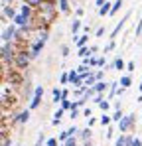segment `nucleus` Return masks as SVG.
<instances>
[{
  "label": "nucleus",
  "mask_w": 142,
  "mask_h": 146,
  "mask_svg": "<svg viewBox=\"0 0 142 146\" xmlns=\"http://www.w3.org/2000/svg\"><path fill=\"white\" fill-rule=\"evenodd\" d=\"M57 12H59L57 2H53V0H46V2H44L40 8H36L34 20H36V24L40 26V28H47L51 22H55Z\"/></svg>",
  "instance_id": "obj_1"
},
{
  "label": "nucleus",
  "mask_w": 142,
  "mask_h": 146,
  "mask_svg": "<svg viewBox=\"0 0 142 146\" xmlns=\"http://www.w3.org/2000/svg\"><path fill=\"white\" fill-rule=\"evenodd\" d=\"M16 51H18V44H16V42H2L0 57H2V65H4V69H6L8 65H14Z\"/></svg>",
  "instance_id": "obj_2"
},
{
  "label": "nucleus",
  "mask_w": 142,
  "mask_h": 146,
  "mask_svg": "<svg viewBox=\"0 0 142 146\" xmlns=\"http://www.w3.org/2000/svg\"><path fill=\"white\" fill-rule=\"evenodd\" d=\"M30 61H32V53H30V49L18 48V51H16V57H14V67H18L20 71H24V69H28Z\"/></svg>",
  "instance_id": "obj_3"
},
{
  "label": "nucleus",
  "mask_w": 142,
  "mask_h": 146,
  "mask_svg": "<svg viewBox=\"0 0 142 146\" xmlns=\"http://www.w3.org/2000/svg\"><path fill=\"white\" fill-rule=\"evenodd\" d=\"M134 124H136V115H134V113H130V115H124V117L117 122V128H118V132L128 134V132L134 128Z\"/></svg>",
  "instance_id": "obj_4"
},
{
  "label": "nucleus",
  "mask_w": 142,
  "mask_h": 146,
  "mask_svg": "<svg viewBox=\"0 0 142 146\" xmlns=\"http://www.w3.org/2000/svg\"><path fill=\"white\" fill-rule=\"evenodd\" d=\"M16 38H18V26L14 24V22L2 26V34H0L2 42H16Z\"/></svg>",
  "instance_id": "obj_5"
},
{
  "label": "nucleus",
  "mask_w": 142,
  "mask_h": 146,
  "mask_svg": "<svg viewBox=\"0 0 142 146\" xmlns=\"http://www.w3.org/2000/svg\"><path fill=\"white\" fill-rule=\"evenodd\" d=\"M16 16H18V10L12 4H2V26H6L8 22H14Z\"/></svg>",
  "instance_id": "obj_6"
},
{
  "label": "nucleus",
  "mask_w": 142,
  "mask_h": 146,
  "mask_svg": "<svg viewBox=\"0 0 142 146\" xmlns=\"http://www.w3.org/2000/svg\"><path fill=\"white\" fill-rule=\"evenodd\" d=\"M44 85H36V89H34V97L30 101V107L28 109H32V111H36V109H40V105H42V97H44Z\"/></svg>",
  "instance_id": "obj_7"
},
{
  "label": "nucleus",
  "mask_w": 142,
  "mask_h": 146,
  "mask_svg": "<svg viewBox=\"0 0 142 146\" xmlns=\"http://www.w3.org/2000/svg\"><path fill=\"white\" fill-rule=\"evenodd\" d=\"M47 42H44V40H40V38H36L32 44H30V53H32V59H38L40 55H42V51H44V48H46Z\"/></svg>",
  "instance_id": "obj_8"
},
{
  "label": "nucleus",
  "mask_w": 142,
  "mask_h": 146,
  "mask_svg": "<svg viewBox=\"0 0 142 146\" xmlns=\"http://www.w3.org/2000/svg\"><path fill=\"white\" fill-rule=\"evenodd\" d=\"M30 117H32V109H24V111H20V113L12 115V122H18V124H26V122L30 121Z\"/></svg>",
  "instance_id": "obj_9"
},
{
  "label": "nucleus",
  "mask_w": 142,
  "mask_h": 146,
  "mask_svg": "<svg viewBox=\"0 0 142 146\" xmlns=\"http://www.w3.org/2000/svg\"><path fill=\"white\" fill-rule=\"evenodd\" d=\"M130 14H132V12H126V14H124V16H122V18H120V20L117 22V26L113 28V32H111V38H109V40H115V38H117L118 34H120V30L124 28V24H126V22H128Z\"/></svg>",
  "instance_id": "obj_10"
},
{
  "label": "nucleus",
  "mask_w": 142,
  "mask_h": 146,
  "mask_svg": "<svg viewBox=\"0 0 142 146\" xmlns=\"http://www.w3.org/2000/svg\"><path fill=\"white\" fill-rule=\"evenodd\" d=\"M77 138H79L81 142H85V140H91V138H93V130H91V126H85V128H81V130H79V134H77Z\"/></svg>",
  "instance_id": "obj_11"
},
{
  "label": "nucleus",
  "mask_w": 142,
  "mask_h": 146,
  "mask_svg": "<svg viewBox=\"0 0 142 146\" xmlns=\"http://www.w3.org/2000/svg\"><path fill=\"white\" fill-rule=\"evenodd\" d=\"M57 8L61 14H71V2L69 0H57Z\"/></svg>",
  "instance_id": "obj_12"
},
{
  "label": "nucleus",
  "mask_w": 142,
  "mask_h": 146,
  "mask_svg": "<svg viewBox=\"0 0 142 146\" xmlns=\"http://www.w3.org/2000/svg\"><path fill=\"white\" fill-rule=\"evenodd\" d=\"M65 113H67V111H63V109L59 107V109H57V111L53 113V119H51V124H53V126H59V122H61V119H63V115H65Z\"/></svg>",
  "instance_id": "obj_13"
},
{
  "label": "nucleus",
  "mask_w": 142,
  "mask_h": 146,
  "mask_svg": "<svg viewBox=\"0 0 142 146\" xmlns=\"http://www.w3.org/2000/svg\"><path fill=\"white\" fill-rule=\"evenodd\" d=\"M83 26H85V24L81 22V18H75V20L71 22V34H73V36H77V34L83 30Z\"/></svg>",
  "instance_id": "obj_14"
},
{
  "label": "nucleus",
  "mask_w": 142,
  "mask_h": 146,
  "mask_svg": "<svg viewBox=\"0 0 142 146\" xmlns=\"http://www.w3.org/2000/svg\"><path fill=\"white\" fill-rule=\"evenodd\" d=\"M75 46H77V49H79V48H85V46H89V34H81V36H77Z\"/></svg>",
  "instance_id": "obj_15"
},
{
  "label": "nucleus",
  "mask_w": 142,
  "mask_h": 146,
  "mask_svg": "<svg viewBox=\"0 0 142 146\" xmlns=\"http://www.w3.org/2000/svg\"><path fill=\"white\" fill-rule=\"evenodd\" d=\"M118 87H120V83H118V81H111V85H109V95H107V99H115V97H117Z\"/></svg>",
  "instance_id": "obj_16"
},
{
  "label": "nucleus",
  "mask_w": 142,
  "mask_h": 146,
  "mask_svg": "<svg viewBox=\"0 0 142 146\" xmlns=\"http://www.w3.org/2000/svg\"><path fill=\"white\" fill-rule=\"evenodd\" d=\"M51 97H53V103H55V105L61 103V101H63V89L53 87V89H51Z\"/></svg>",
  "instance_id": "obj_17"
},
{
  "label": "nucleus",
  "mask_w": 142,
  "mask_h": 146,
  "mask_svg": "<svg viewBox=\"0 0 142 146\" xmlns=\"http://www.w3.org/2000/svg\"><path fill=\"white\" fill-rule=\"evenodd\" d=\"M22 93H24V97H26V99H30V101H32V97H34V91H32V81H24Z\"/></svg>",
  "instance_id": "obj_18"
},
{
  "label": "nucleus",
  "mask_w": 142,
  "mask_h": 146,
  "mask_svg": "<svg viewBox=\"0 0 142 146\" xmlns=\"http://www.w3.org/2000/svg\"><path fill=\"white\" fill-rule=\"evenodd\" d=\"M118 83H120V87H124V89H128V87L132 85V77H130V73H126V75H120V79H118Z\"/></svg>",
  "instance_id": "obj_19"
},
{
  "label": "nucleus",
  "mask_w": 142,
  "mask_h": 146,
  "mask_svg": "<svg viewBox=\"0 0 142 146\" xmlns=\"http://www.w3.org/2000/svg\"><path fill=\"white\" fill-rule=\"evenodd\" d=\"M109 85H111V83H107L105 79H103V81H97L95 91H97V93H109Z\"/></svg>",
  "instance_id": "obj_20"
},
{
  "label": "nucleus",
  "mask_w": 142,
  "mask_h": 146,
  "mask_svg": "<svg viewBox=\"0 0 142 146\" xmlns=\"http://www.w3.org/2000/svg\"><path fill=\"white\" fill-rule=\"evenodd\" d=\"M111 8H113V4L107 0V2L99 8V16H103V18H105V16H109V14H111Z\"/></svg>",
  "instance_id": "obj_21"
},
{
  "label": "nucleus",
  "mask_w": 142,
  "mask_h": 146,
  "mask_svg": "<svg viewBox=\"0 0 142 146\" xmlns=\"http://www.w3.org/2000/svg\"><path fill=\"white\" fill-rule=\"evenodd\" d=\"M113 61H115V69H117V71H122V69L126 71V61H124L122 57H118V55H117Z\"/></svg>",
  "instance_id": "obj_22"
},
{
  "label": "nucleus",
  "mask_w": 142,
  "mask_h": 146,
  "mask_svg": "<svg viewBox=\"0 0 142 146\" xmlns=\"http://www.w3.org/2000/svg\"><path fill=\"white\" fill-rule=\"evenodd\" d=\"M99 122H101L103 126H111V124H113V115H107V113H103V117L99 119Z\"/></svg>",
  "instance_id": "obj_23"
},
{
  "label": "nucleus",
  "mask_w": 142,
  "mask_h": 146,
  "mask_svg": "<svg viewBox=\"0 0 142 146\" xmlns=\"http://www.w3.org/2000/svg\"><path fill=\"white\" fill-rule=\"evenodd\" d=\"M120 8H122V0H115V2H113V8H111V14H109V16H117Z\"/></svg>",
  "instance_id": "obj_24"
},
{
  "label": "nucleus",
  "mask_w": 142,
  "mask_h": 146,
  "mask_svg": "<svg viewBox=\"0 0 142 146\" xmlns=\"http://www.w3.org/2000/svg\"><path fill=\"white\" fill-rule=\"evenodd\" d=\"M95 85H97V75H95V71H93L85 79V89H87V87H95Z\"/></svg>",
  "instance_id": "obj_25"
},
{
  "label": "nucleus",
  "mask_w": 142,
  "mask_h": 146,
  "mask_svg": "<svg viewBox=\"0 0 142 146\" xmlns=\"http://www.w3.org/2000/svg\"><path fill=\"white\" fill-rule=\"evenodd\" d=\"M77 55L83 59V57H91V49H89V46H85V48H79L77 49Z\"/></svg>",
  "instance_id": "obj_26"
},
{
  "label": "nucleus",
  "mask_w": 142,
  "mask_h": 146,
  "mask_svg": "<svg viewBox=\"0 0 142 146\" xmlns=\"http://www.w3.org/2000/svg\"><path fill=\"white\" fill-rule=\"evenodd\" d=\"M59 53H61V57H63V59H67V57H69V53H71V48L67 46V44H63V46H59Z\"/></svg>",
  "instance_id": "obj_27"
},
{
  "label": "nucleus",
  "mask_w": 142,
  "mask_h": 146,
  "mask_svg": "<svg viewBox=\"0 0 142 146\" xmlns=\"http://www.w3.org/2000/svg\"><path fill=\"white\" fill-rule=\"evenodd\" d=\"M115 48H117V42H115V40H109V44H107V46L103 48V53L107 55V53H111V51H113Z\"/></svg>",
  "instance_id": "obj_28"
},
{
  "label": "nucleus",
  "mask_w": 142,
  "mask_h": 146,
  "mask_svg": "<svg viewBox=\"0 0 142 146\" xmlns=\"http://www.w3.org/2000/svg\"><path fill=\"white\" fill-rule=\"evenodd\" d=\"M115 146H126V134H118L117 138H115Z\"/></svg>",
  "instance_id": "obj_29"
},
{
  "label": "nucleus",
  "mask_w": 142,
  "mask_h": 146,
  "mask_svg": "<svg viewBox=\"0 0 142 146\" xmlns=\"http://www.w3.org/2000/svg\"><path fill=\"white\" fill-rule=\"evenodd\" d=\"M59 107H61L63 111H71V109H73V101H69V99H63V101L59 103Z\"/></svg>",
  "instance_id": "obj_30"
},
{
  "label": "nucleus",
  "mask_w": 142,
  "mask_h": 146,
  "mask_svg": "<svg viewBox=\"0 0 142 146\" xmlns=\"http://www.w3.org/2000/svg\"><path fill=\"white\" fill-rule=\"evenodd\" d=\"M99 109H101L103 113H107V111L111 109V103H109V99H103V101L99 103Z\"/></svg>",
  "instance_id": "obj_31"
},
{
  "label": "nucleus",
  "mask_w": 142,
  "mask_h": 146,
  "mask_svg": "<svg viewBox=\"0 0 142 146\" xmlns=\"http://www.w3.org/2000/svg\"><path fill=\"white\" fill-rule=\"evenodd\" d=\"M46 140H47V136L44 134V132H40V134H38V140H36L34 146H46Z\"/></svg>",
  "instance_id": "obj_32"
},
{
  "label": "nucleus",
  "mask_w": 142,
  "mask_h": 146,
  "mask_svg": "<svg viewBox=\"0 0 142 146\" xmlns=\"http://www.w3.org/2000/svg\"><path fill=\"white\" fill-rule=\"evenodd\" d=\"M22 2H26V4H30L32 8H40V6H42V4H44L46 0H22Z\"/></svg>",
  "instance_id": "obj_33"
},
{
  "label": "nucleus",
  "mask_w": 142,
  "mask_h": 146,
  "mask_svg": "<svg viewBox=\"0 0 142 146\" xmlns=\"http://www.w3.org/2000/svg\"><path fill=\"white\" fill-rule=\"evenodd\" d=\"M59 83L61 85H69V71H63L59 75Z\"/></svg>",
  "instance_id": "obj_34"
},
{
  "label": "nucleus",
  "mask_w": 142,
  "mask_h": 146,
  "mask_svg": "<svg viewBox=\"0 0 142 146\" xmlns=\"http://www.w3.org/2000/svg\"><path fill=\"white\" fill-rule=\"evenodd\" d=\"M89 67H93V69L99 67V55H91L89 57Z\"/></svg>",
  "instance_id": "obj_35"
},
{
  "label": "nucleus",
  "mask_w": 142,
  "mask_h": 146,
  "mask_svg": "<svg viewBox=\"0 0 142 146\" xmlns=\"http://www.w3.org/2000/svg\"><path fill=\"white\" fill-rule=\"evenodd\" d=\"M77 140H79L77 136H69V138H67L63 144H65V146H79V144H77Z\"/></svg>",
  "instance_id": "obj_36"
},
{
  "label": "nucleus",
  "mask_w": 142,
  "mask_h": 146,
  "mask_svg": "<svg viewBox=\"0 0 142 146\" xmlns=\"http://www.w3.org/2000/svg\"><path fill=\"white\" fill-rule=\"evenodd\" d=\"M122 117H124V115H122V109L115 111V113H113V122H118L120 119H122Z\"/></svg>",
  "instance_id": "obj_37"
},
{
  "label": "nucleus",
  "mask_w": 142,
  "mask_h": 146,
  "mask_svg": "<svg viewBox=\"0 0 142 146\" xmlns=\"http://www.w3.org/2000/svg\"><path fill=\"white\" fill-rule=\"evenodd\" d=\"M134 36H136V38H140V36H142V18L138 20V24H136V30H134Z\"/></svg>",
  "instance_id": "obj_38"
},
{
  "label": "nucleus",
  "mask_w": 142,
  "mask_h": 146,
  "mask_svg": "<svg viewBox=\"0 0 142 146\" xmlns=\"http://www.w3.org/2000/svg\"><path fill=\"white\" fill-rule=\"evenodd\" d=\"M79 130H81V128H77V126H75V124H73V126H69V128H67V132H69V136H77V134H79Z\"/></svg>",
  "instance_id": "obj_39"
},
{
  "label": "nucleus",
  "mask_w": 142,
  "mask_h": 146,
  "mask_svg": "<svg viewBox=\"0 0 142 146\" xmlns=\"http://www.w3.org/2000/svg\"><path fill=\"white\" fill-rule=\"evenodd\" d=\"M107 138H109V140H113V138H115V128H113V124H111V126H107Z\"/></svg>",
  "instance_id": "obj_40"
},
{
  "label": "nucleus",
  "mask_w": 142,
  "mask_h": 146,
  "mask_svg": "<svg viewBox=\"0 0 142 146\" xmlns=\"http://www.w3.org/2000/svg\"><path fill=\"white\" fill-rule=\"evenodd\" d=\"M57 138H59V142H65V140H67V138H69V132H67V130H61V132H59V136H57Z\"/></svg>",
  "instance_id": "obj_41"
},
{
  "label": "nucleus",
  "mask_w": 142,
  "mask_h": 146,
  "mask_svg": "<svg viewBox=\"0 0 142 146\" xmlns=\"http://www.w3.org/2000/svg\"><path fill=\"white\" fill-rule=\"evenodd\" d=\"M46 146H59V138H47Z\"/></svg>",
  "instance_id": "obj_42"
},
{
  "label": "nucleus",
  "mask_w": 142,
  "mask_h": 146,
  "mask_svg": "<svg viewBox=\"0 0 142 146\" xmlns=\"http://www.w3.org/2000/svg\"><path fill=\"white\" fill-rule=\"evenodd\" d=\"M134 69H136V63H134V61H128V63H126V71L134 73Z\"/></svg>",
  "instance_id": "obj_43"
},
{
  "label": "nucleus",
  "mask_w": 142,
  "mask_h": 146,
  "mask_svg": "<svg viewBox=\"0 0 142 146\" xmlns=\"http://www.w3.org/2000/svg\"><path fill=\"white\" fill-rule=\"evenodd\" d=\"M95 75H97V81H103L105 79V69H97Z\"/></svg>",
  "instance_id": "obj_44"
},
{
  "label": "nucleus",
  "mask_w": 142,
  "mask_h": 146,
  "mask_svg": "<svg viewBox=\"0 0 142 146\" xmlns=\"http://www.w3.org/2000/svg\"><path fill=\"white\" fill-rule=\"evenodd\" d=\"M83 14H85V8H81V6H77V8H75V18H81Z\"/></svg>",
  "instance_id": "obj_45"
},
{
  "label": "nucleus",
  "mask_w": 142,
  "mask_h": 146,
  "mask_svg": "<svg viewBox=\"0 0 142 146\" xmlns=\"http://www.w3.org/2000/svg\"><path fill=\"white\" fill-rule=\"evenodd\" d=\"M105 32H107V30H105V26H101V28H97L95 36H97V38H103V36H105Z\"/></svg>",
  "instance_id": "obj_46"
},
{
  "label": "nucleus",
  "mask_w": 142,
  "mask_h": 146,
  "mask_svg": "<svg viewBox=\"0 0 142 146\" xmlns=\"http://www.w3.org/2000/svg\"><path fill=\"white\" fill-rule=\"evenodd\" d=\"M69 117H71V119H79V109H71Z\"/></svg>",
  "instance_id": "obj_47"
},
{
  "label": "nucleus",
  "mask_w": 142,
  "mask_h": 146,
  "mask_svg": "<svg viewBox=\"0 0 142 146\" xmlns=\"http://www.w3.org/2000/svg\"><path fill=\"white\" fill-rule=\"evenodd\" d=\"M126 146H134V136L132 134H126Z\"/></svg>",
  "instance_id": "obj_48"
},
{
  "label": "nucleus",
  "mask_w": 142,
  "mask_h": 146,
  "mask_svg": "<svg viewBox=\"0 0 142 146\" xmlns=\"http://www.w3.org/2000/svg\"><path fill=\"white\" fill-rule=\"evenodd\" d=\"M99 67H107V57H105V55L99 57Z\"/></svg>",
  "instance_id": "obj_49"
},
{
  "label": "nucleus",
  "mask_w": 142,
  "mask_h": 146,
  "mask_svg": "<svg viewBox=\"0 0 142 146\" xmlns=\"http://www.w3.org/2000/svg\"><path fill=\"white\" fill-rule=\"evenodd\" d=\"M89 49H91V55H97V53H99V46H97V44L89 46Z\"/></svg>",
  "instance_id": "obj_50"
},
{
  "label": "nucleus",
  "mask_w": 142,
  "mask_h": 146,
  "mask_svg": "<svg viewBox=\"0 0 142 146\" xmlns=\"http://www.w3.org/2000/svg\"><path fill=\"white\" fill-rule=\"evenodd\" d=\"M97 122H99V119H97V117H91V119H89V124H87V126H91V128H93Z\"/></svg>",
  "instance_id": "obj_51"
},
{
  "label": "nucleus",
  "mask_w": 142,
  "mask_h": 146,
  "mask_svg": "<svg viewBox=\"0 0 142 146\" xmlns=\"http://www.w3.org/2000/svg\"><path fill=\"white\" fill-rule=\"evenodd\" d=\"M113 109H115V111H118V109H122V103H120V99L113 103Z\"/></svg>",
  "instance_id": "obj_52"
},
{
  "label": "nucleus",
  "mask_w": 142,
  "mask_h": 146,
  "mask_svg": "<svg viewBox=\"0 0 142 146\" xmlns=\"http://www.w3.org/2000/svg\"><path fill=\"white\" fill-rule=\"evenodd\" d=\"M83 117L91 119V117H93V111H91V109H85V111H83Z\"/></svg>",
  "instance_id": "obj_53"
},
{
  "label": "nucleus",
  "mask_w": 142,
  "mask_h": 146,
  "mask_svg": "<svg viewBox=\"0 0 142 146\" xmlns=\"http://www.w3.org/2000/svg\"><path fill=\"white\" fill-rule=\"evenodd\" d=\"M124 93H126V89H124V87H118V93H117V97L120 99L122 95H124Z\"/></svg>",
  "instance_id": "obj_54"
},
{
  "label": "nucleus",
  "mask_w": 142,
  "mask_h": 146,
  "mask_svg": "<svg viewBox=\"0 0 142 146\" xmlns=\"http://www.w3.org/2000/svg\"><path fill=\"white\" fill-rule=\"evenodd\" d=\"M134 146H142V138L140 136H134Z\"/></svg>",
  "instance_id": "obj_55"
},
{
  "label": "nucleus",
  "mask_w": 142,
  "mask_h": 146,
  "mask_svg": "<svg viewBox=\"0 0 142 146\" xmlns=\"http://www.w3.org/2000/svg\"><path fill=\"white\" fill-rule=\"evenodd\" d=\"M105 2H107V0H95V6H99V8H101Z\"/></svg>",
  "instance_id": "obj_56"
},
{
  "label": "nucleus",
  "mask_w": 142,
  "mask_h": 146,
  "mask_svg": "<svg viewBox=\"0 0 142 146\" xmlns=\"http://www.w3.org/2000/svg\"><path fill=\"white\" fill-rule=\"evenodd\" d=\"M81 146H93V142H91V140H85V142H83Z\"/></svg>",
  "instance_id": "obj_57"
},
{
  "label": "nucleus",
  "mask_w": 142,
  "mask_h": 146,
  "mask_svg": "<svg viewBox=\"0 0 142 146\" xmlns=\"http://www.w3.org/2000/svg\"><path fill=\"white\" fill-rule=\"evenodd\" d=\"M16 0H2V4H14Z\"/></svg>",
  "instance_id": "obj_58"
},
{
  "label": "nucleus",
  "mask_w": 142,
  "mask_h": 146,
  "mask_svg": "<svg viewBox=\"0 0 142 146\" xmlns=\"http://www.w3.org/2000/svg\"><path fill=\"white\" fill-rule=\"evenodd\" d=\"M136 103H142V93L138 95V97H136Z\"/></svg>",
  "instance_id": "obj_59"
},
{
  "label": "nucleus",
  "mask_w": 142,
  "mask_h": 146,
  "mask_svg": "<svg viewBox=\"0 0 142 146\" xmlns=\"http://www.w3.org/2000/svg\"><path fill=\"white\" fill-rule=\"evenodd\" d=\"M138 91H140V93H142V81H140V85H138Z\"/></svg>",
  "instance_id": "obj_60"
},
{
  "label": "nucleus",
  "mask_w": 142,
  "mask_h": 146,
  "mask_svg": "<svg viewBox=\"0 0 142 146\" xmlns=\"http://www.w3.org/2000/svg\"><path fill=\"white\" fill-rule=\"evenodd\" d=\"M140 119H142V113H140Z\"/></svg>",
  "instance_id": "obj_61"
}]
</instances>
